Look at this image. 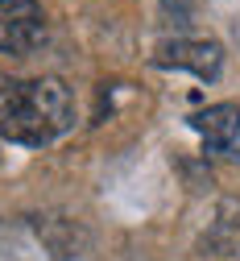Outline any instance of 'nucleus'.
I'll return each mask as SVG.
<instances>
[{
    "label": "nucleus",
    "mask_w": 240,
    "mask_h": 261,
    "mask_svg": "<svg viewBox=\"0 0 240 261\" xmlns=\"http://www.w3.org/2000/svg\"><path fill=\"white\" fill-rule=\"evenodd\" d=\"M75 120L71 91L58 79H0V141L9 145H50Z\"/></svg>",
    "instance_id": "obj_1"
},
{
    "label": "nucleus",
    "mask_w": 240,
    "mask_h": 261,
    "mask_svg": "<svg viewBox=\"0 0 240 261\" xmlns=\"http://www.w3.org/2000/svg\"><path fill=\"white\" fill-rule=\"evenodd\" d=\"M46 34L50 25L38 0H0V54L25 58L46 42Z\"/></svg>",
    "instance_id": "obj_2"
},
{
    "label": "nucleus",
    "mask_w": 240,
    "mask_h": 261,
    "mask_svg": "<svg viewBox=\"0 0 240 261\" xmlns=\"http://www.w3.org/2000/svg\"><path fill=\"white\" fill-rule=\"evenodd\" d=\"M153 62L174 67V71H191L199 79H216L224 67V50H220V42H207V38H174V42L157 46Z\"/></svg>",
    "instance_id": "obj_3"
},
{
    "label": "nucleus",
    "mask_w": 240,
    "mask_h": 261,
    "mask_svg": "<svg viewBox=\"0 0 240 261\" xmlns=\"http://www.w3.org/2000/svg\"><path fill=\"white\" fill-rule=\"evenodd\" d=\"M191 128L207 141L211 149H232L236 133H240V104H211L191 116Z\"/></svg>",
    "instance_id": "obj_4"
}]
</instances>
